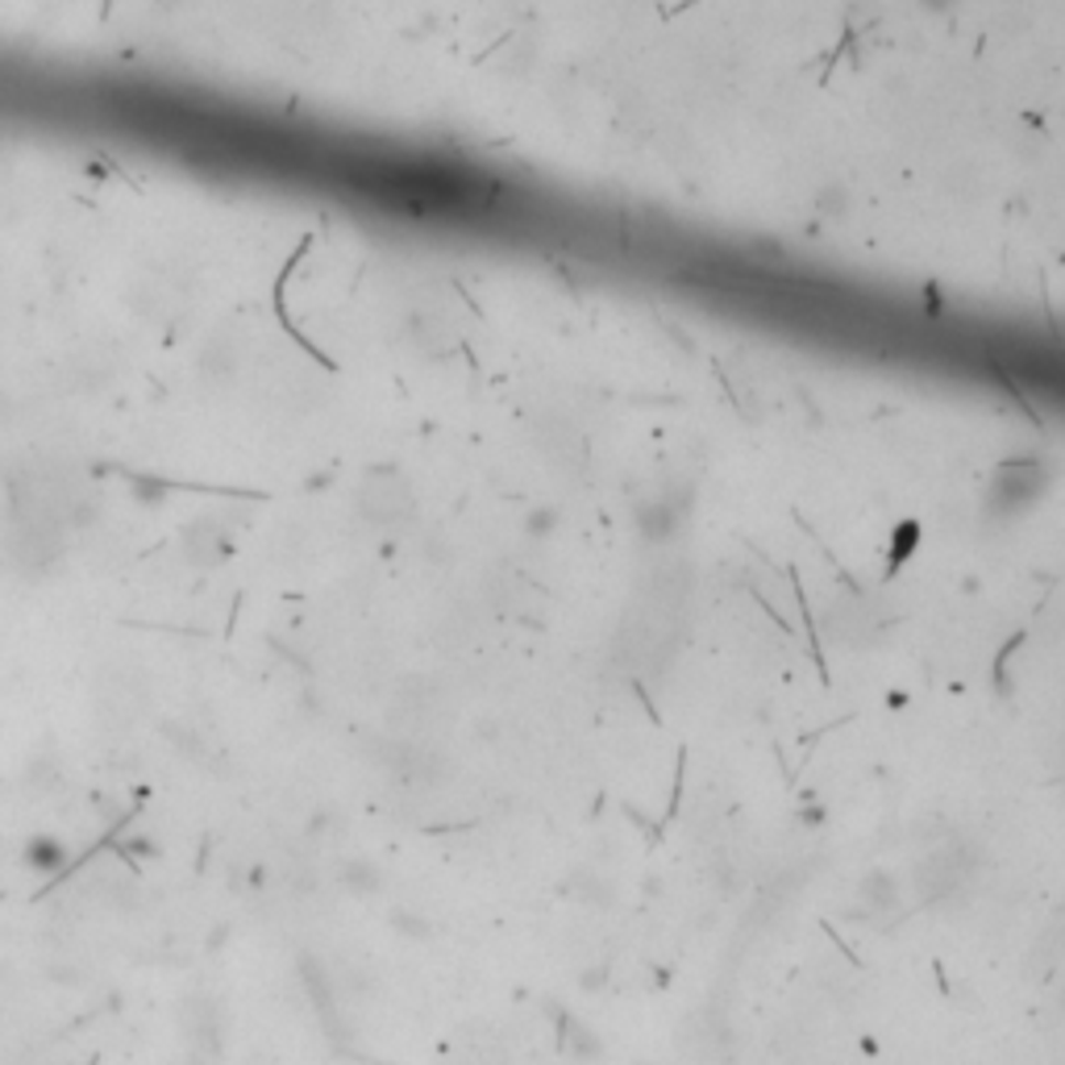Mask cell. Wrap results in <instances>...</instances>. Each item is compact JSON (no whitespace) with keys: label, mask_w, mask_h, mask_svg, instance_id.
<instances>
[{"label":"cell","mask_w":1065,"mask_h":1065,"mask_svg":"<svg viewBox=\"0 0 1065 1065\" xmlns=\"http://www.w3.org/2000/svg\"><path fill=\"white\" fill-rule=\"evenodd\" d=\"M554 1020H558V1048L579 1057V1062H599L608 1048H604V1036H599L579 1011L570 1008H554Z\"/></svg>","instance_id":"3"},{"label":"cell","mask_w":1065,"mask_h":1065,"mask_svg":"<svg viewBox=\"0 0 1065 1065\" xmlns=\"http://www.w3.org/2000/svg\"><path fill=\"white\" fill-rule=\"evenodd\" d=\"M1057 1003H1062V1015H1065V987H1062V999H1057Z\"/></svg>","instance_id":"10"},{"label":"cell","mask_w":1065,"mask_h":1065,"mask_svg":"<svg viewBox=\"0 0 1065 1065\" xmlns=\"http://www.w3.org/2000/svg\"><path fill=\"white\" fill-rule=\"evenodd\" d=\"M804 824H824V804H804Z\"/></svg>","instance_id":"9"},{"label":"cell","mask_w":1065,"mask_h":1065,"mask_svg":"<svg viewBox=\"0 0 1065 1065\" xmlns=\"http://www.w3.org/2000/svg\"><path fill=\"white\" fill-rule=\"evenodd\" d=\"M25 858H30V866H34V870H58V866L67 861V849H63V845H55V841H34Z\"/></svg>","instance_id":"7"},{"label":"cell","mask_w":1065,"mask_h":1065,"mask_svg":"<svg viewBox=\"0 0 1065 1065\" xmlns=\"http://www.w3.org/2000/svg\"><path fill=\"white\" fill-rule=\"evenodd\" d=\"M395 928H404V936H430V920L409 916V912H395Z\"/></svg>","instance_id":"8"},{"label":"cell","mask_w":1065,"mask_h":1065,"mask_svg":"<svg viewBox=\"0 0 1065 1065\" xmlns=\"http://www.w3.org/2000/svg\"><path fill=\"white\" fill-rule=\"evenodd\" d=\"M824 1065H837V1062H824Z\"/></svg>","instance_id":"11"},{"label":"cell","mask_w":1065,"mask_h":1065,"mask_svg":"<svg viewBox=\"0 0 1065 1065\" xmlns=\"http://www.w3.org/2000/svg\"><path fill=\"white\" fill-rule=\"evenodd\" d=\"M978 861H982L978 858V845L966 841V837H949V841H941L936 849H928V854L912 866L908 887H912V895L924 899V903H941V899H949L970 887L974 874H978Z\"/></svg>","instance_id":"1"},{"label":"cell","mask_w":1065,"mask_h":1065,"mask_svg":"<svg viewBox=\"0 0 1065 1065\" xmlns=\"http://www.w3.org/2000/svg\"><path fill=\"white\" fill-rule=\"evenodd\" d=\"M903 899H908V879L887 870V866H870L854 887L849 899V920L858 924H891L903 912Z\"/></svg>","instance_id":"2"},{"label":"cell","mask_w":1065,"mask_h":1065,"mask_svg":"<svg viewBox=\"0 0 1065 1065\" xmlns=\"http://www.w3.org/2000/svg\"><path fill=\"white\" fill-rule=\"evenodd\" d=\"M579 991L583 995H599L608 991V982H612V961H591V966H583L579 970Z\"/></svg>","instance_id":"6"},{"label":"cell","mask_w":1065,"mask_h":1065,"mask_svg":"<svg viewBox=\"0 0 1065 1065\" xmlns=\"http://www.w3.org/2000/svg\"><path fill=\"white\" fill-rule=\"evenodd\" d=\"M341 882H346L355 895H374V891L383 887V874H379V866H374V861H346Z\"/></svg>","instance_id":"4"},{"label":"cell","mask_w":1065,"mask_h":1065,"mask_svg":"<svg viewBox=\"0 0 1065 1065\" xmlns=\"http://www.w3.org/2000/svg\"><path fill=\"white\" fill-rule=\"evenodd\" d=\"M575 891H579L587 903H612V882L599 879V874H591V870H583V874H575Z\"/></svg>","instance_id":"5"}]
</instances>
